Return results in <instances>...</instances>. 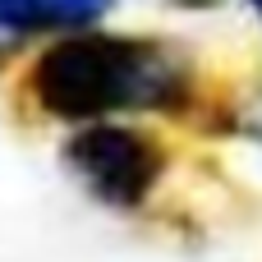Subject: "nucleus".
I'll return each instance as SVG.
<instances>
[{
	"label": "nucleus",
	"mask_w": 262,
	"mask_h": 262,
	"mask_svg": "<svg viewBox=\"0 0 262 262\" xmlns=\"http://www.w3.org/2000/svg\"><path fill=\"white\" fill-rule=\"evenodd\" d=\"M115 0H0V32L37 37V32H78L97 28Z\"/></svg>",
	"instance_id": "3"
},
{
	"label": "nucleus",
	"mask_w": 262,
	"mask_h": 262,
	"mask_svg": "<svg viewBox=\"0 0 262 262\" xmlns=\"http://www.w3.org/2000/svg\"><path fill=\"white\" fill-rule=\"evenodd\" d=\"M60 161L101 207H115V212L143 207L166 175L161 138L124 120L74 124V134L60 143Z\"/></svg>",
	"instance_id": "2"
},
{
	"label": "nucleus",
	"mask_w": 262,
	"mask_h": 262,
	"mask_svg": "<svg viewBox=\"0 0 262 262\" xmlns=\"http://www.w3.org/2000/svg\"><path fill=\"white\" fill-rule=\"evenodd\" d=\"M23 97L41 120L92 124L124 111L143 115H184L198 101L189 60L143 32L78 28L51 37L23 69Z\"/></svg>",
	"instance_id": "1"
}]
</instances>
